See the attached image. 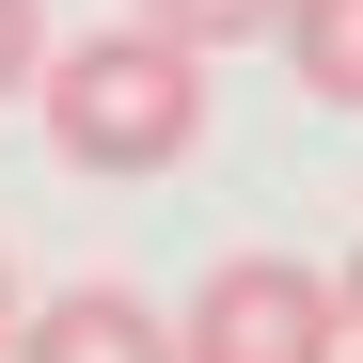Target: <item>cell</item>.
<instances>
[{"instance_id":"2","label":"cell","mask_w":363,"mask_h":363,"mask_svg":"<svg viewBox=\"0 0 363 363\" xmlns=\"http://www.w3.org/2000/svg\"><path fill=\"white\" fill-rule=\"evenodd\" d=\"M174 332H190V363H347L363 347L347 269H300V253H221Z\"/></svg>"},{"instance_id":"5","label":"cell","mask_w":363,"mask_h":363,"mask_svg":"<svg viewBox=\"0 0 363 363\" xmlns=\"http://www.w3.org/2000/svg\"><path fill=\"white\" fill-rule=\"evenodd\" d=\"M158 32H190V48H237V32H284V0H143Z\"/></svg>"},{"instance_id":"1","label":"cell","mask_w":363,"mask_h":363,"mask_svg":"<svg viewBox=\"0 0 363 363\" xmlns=\"http://www.w3.org/2000/svg\"><path fill=\"white\" fill-rule=\"evenodd\" d=\"M48 143H64L79 174H174L206 143V48L158 32V16L48 48Z\"/></svg>"},{"instance_id":"3","label":"cell","mask_w":363,"mask_h":363,"mask_svg":"<svg viewBox=\"0 0 363 363\" xmlns=\"http://www.w3.org/2000/svg\"><path fill=\"white\" fill-rule=\"evenodd\" d=\"M16 363H190V332H174L143 284H64V300H32Z\"/></svg>"},{"instance_id":"4","label":"cell","mask_w":363,"mask_h":363,"mask_svg":"<svg viewBox=\"0 0 363 363\" xmlns=\"http://www.w3.org/2000/svg\"><path fill=\"white\" fill-rule=\"evenodd\" d=\"M284 64L316 111H363V0H284Z\"/></svg>"},{"instance_id":"6","label":"cell","mask_w":363,"mask_h":363,"mask_svg":"<svg viewBox=\"0 0 363 363\" xmlns=\"http://www.w3.org/2000/svg\"><path fill=\"white\" fill-rule=\"evenodd\" d=\"M48 79V0H0V95Z\"/></svg>"},{"instance_id":"9","label":"cell","mask_w":363,"mask_h":363,"mask_svg":"<svg viewBox=\"0 0 363 363\" xmlns=\"http://www.w3.org/2000/svg\"><path fill=\"white\" fill-rule=\"evenodd\" d=\"M347 363H363V347H347Z\"/></svg>"},{"instance_id":"8","label":"cell","mask_w":363,"mask_h":363,"mask_svg":"<svg viewBox=\"0 0 363 363\" xmlns=\"http://www.w3.org/2000/svg\"><path fill=\"white\" fill-rule=\"evenodd\" d=\"M347 316H363V237H347Z\"/></svg>"},{"instance_id":"7","label":"cell","mask_w":363,"mask_h":363,"mask_svg":"<svg viewBox=\"0 0 363 363\" xmlns=\"http://www.w3.org/2000/svg\"><path fill=\"white\" fill-rule=\"evenodd\" d=\"M16 332H32V300H16V269H0V363H16Z\"/></svg>"}]
</instances>
